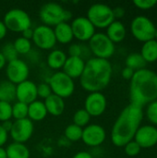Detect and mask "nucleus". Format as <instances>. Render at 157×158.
Here are the masks:
<instances>
[{"mask_svg": "<svg viewBox=\"0 0 157 158\" xmlns=\"http://www.w3.org/2000/svg\"><path fill=\"white\" fill-rule=\"evenodd\" d=\"M82 128L75 125V124H69L64 131V135L67 140L72 143L80 142L81 141L82 137Z\"/></svg>", "mask_w": 157, "mask_h": 158, "instance_id": "28", "label": "nucleus"}, {"mask_svg": "<svg viewBox=\"0 0 157 158\" xmlns=\"http://www.w3.org/2000/svg\"><path fill=\"white\" fill-rule=\"evenodd\" d=\"M143 118V107L130 104L119 114L111 131V141L118 147H124L134 139Z\"/></svg>", "mask_w": 157, "mask_h": 158, "instance_id": "1", "label": "nucleus"}, {"mask_svg": "<svg viewBox=\"0 0 157 158\" xmlns=\"http://www.w3.org/2000/svg\"><path fill=\"white\" fill-rule=\"evenodd\" d=\"M156 27L153 21L145 16L135 17L130 23V31L135 39L140 42H148L155 39Z\"/></svg>", "mask_w": 157, "mask_h": 158, "instance_id": "9", "label": "nucleus"}, {"mask_svg": "<svg viewBox=\"0 0 157 158\" xmlns=\"http://www.w3.org/2000/svg\"><path fill=\"white\" fill-rule=\"evenodd\" d=\"M47 110L44 103L41 100H35L28 105V118L33 121H42L47 116Z\"/></svg>", "mask_w": 157, "mask_h": 158, "instance_id": "21", "label": "nucleus"}, {"mask_svg": "<svg viewBox=\"0 0 157 158\" xmlns=\"http://www.w3.org/2000/svg\"><path fill=\"white\" fill-rule=\"evenodd\" d=\"M155 40H156L157 41V28L156 30H155Z\"/></svg>", "mask_w": 157, "mask_h": 158, "instance_id": "48", "label": "nucleus"}, {"mask_svg": "<svg viewBox=\"0 0 157 158\" xmlns=\"http://www.w3.org/2000/svg\"><path fill=\"white\" fill-rule=\"evenodd\" d=\"M52 94L53 93H52V90H51L48 82H42V83L37 85V94H38V97L45 100Z\"/></svg>", "mask_w": 157, "mask_h": 158, "instance_id": "36", "label": "nucleus"}, {"mask_svg": "<svg viewBox=\"0 0 157 158\" xmlns=\"http://www.w3.org/2000/svg\"><path fill=\"white\" fill-rule=\"evenodd\" d=\"M37 84L33 81L27 80L16 85V99L19 102L30 105L37 100Z\"/></svg>", "mask_w": 157, "mask_h": 158, "instance_id": "17", "label": "nucleus"}, {"mask_svg": "<svg viewBox=\"0 0 157 158\" xmlns=\"http://www.w3.org/2000/svg\"><path fill=\"white\" fill-rule=\"evenodd\" d=\"M12 118V105L7 102H0V122L10 120Z\"/></svg>", "mask_w": 157, "mask_h": 158, "instance_id": "33", "label": "nucleus"}, {"mask_svg": "<svg viewBox=\"0 0 157 158\" xmlns=\"http://www.w3.org/2000/svg\"><path fill=\"white\" fill-rule=\"evenodd\" d=\"M7 139H8V132L6 131L0 124V147H3V145L6 143Z\"/></svg>", "mask_w": 157, "mask_h": 158, "instance_id": "39", "label": "nucleus"}, {"mask_svg": "<svg viewBox=\"0 0 157 158\" xmlns=\"http://www.w3.org/2000/svg\"><path fill=\"white\" fill-rule=\"evenodd\" d=\"M146 117L150 122L157 125V100L150 103L146 109Z\"/></svg>", "mask_w": 157, "mask_h": 158, "instance_id": "34", "label": "nucleus"}, {"mask_svg": "<svg viewBox=\"0 0 157 158\" xmlns=\"http://www.w3.org/2000/svg\"><path fill=\"white\" fill-rule=\"evenodd\" d=\"M85 63L86 61L81 57L68 56L63 66L62 71L73 80L80 79L84 70Z\"/></svg>", "mask_w": 157, "mask_h": 158, "instance_id": "18", "label": "nucleus"}, {"mask_svg": "<svg viewBox=\"0 0 157 158\" xmlns=\"http://www.w3.org/2000/svg\"><path fill=\"white\" fill-rule=\"evenodd\" d=\"M89 49L94 57L108 60L114 55L116 47L105 33L95 32L89 41Z\"/></svg>", "mask_w": 157, "mask_h": 158, "instance_id": "8", "label": "nucleus"}, {"mask_svg": "<svg viewBox=\"0 0 157 158\" xmlns=\"http://www.w3.org/2000/svg\"><path fill=\"white\" fill-rule=\"evenodd\" d=\"M54 32L56 42L62 44H68L71 43L74 38L71 26L68 22H61L55 26Z\"/></svg>", "mask_w": 157, "mask_h": 158, "instance_id": "20", "label": "nucleus"}, {"mask_svg": "<svg viewBox=\"0 0 157 158\" xmlns=\"http://www.w3.org/2000/svg\"><path fill=\"white\" fill-rule=\"evenodd\" d=\"M85 46L80 44H71L68 46V55L69 56H78L83 58Z\"/></svg>", "mask_w": 157, "mask_h": 158, "instance_id": "37", "label": "nucleus"}, {"mask_svg": "<svg viewBox=\"0 0 157 158\" xmlns=\"http://www.w3.org/2000/svg\"><path fill=\"white\" fill-rule=\"evenodd\" d=\"M74 38L81 42H89L95 33V27L87 17H77L70 23Z\"/></svg>", "mask_w": 157, "mask_h": 158, "instance_id": "13", "label": "nucleus"}, {"mask_svg": "<svg viewBox=\"0 0 157 158\" xmlns=\"http://www.w3.org/2000/svg\"><path fill=\"white\" fill-rule=\"evenodd\" d=\"M6 158H30L31 152L25 143H11L6 148Z\"/></svg>", "mask_w": 157, "mask_h": 158, "instance_id": "24", "label": "nucleus"}, {"mask_svg": "<svg viewBox=\"0 0 157 158\" xmlns=\"http://www.w3.org/2000/svg\"><path fill=\"white\" fill-rule=\"evenodd\" d=\"M91 116L88 114V112L84 109V108H81V109H78L74 115H73V118H72V120H73V124L81 127V128H85L87 125H89L90 123V120H91Z\"/></svg>", "mask_w": 157, "mask_h": 158, "instance_id": "29", "label": "nucleus"}, {"mask_svg": "<svg viewBox=\"0 0 157 158\" xmlns=\"http://www.w3.org/2000/svg\"><path fill=\"white\" fill-rule=\"evenodd\" d=\"M130 104L143 107L157 100V74L148 69L135 71L130 86Z\"/></svg>", "mask_w": 157, "mask_h": 158, "instance_id": "3", "label": "nucleus"}, {"mask_svg": "<svg viewBox=\"0 0 157 158\" xmlns=\"http://www.w3.org/2000/svg\"><path fill=\"white\" fill-rule=\"evenodd\" d=\"M0 158H6V149L3 147H0Z\"/></svg>", "mask_w": 157, "mask_h": 158, "instance_id": "47", "label": "nucleus"}, {"mask_svg": "<svg viewBox=\"0 0 157 158\" xmlns=\"http://www.w3.org/2000/svg\"><path fill=\"white\" fill-rule=\"evenodd\" d=\"M16 100V85L6 81L0 82V102L12 103Z\"/></svg>", "mask_w": 157, "mask_h": 158, "instance_id": "25", "label": "nucleus"}, {"mask_svg": "<svg viewBox=\"0 0 157 158\" xmlns=\"http://www.w3.org/2000/svg\"><path fill=\"white\" fill-rule=\"evenodd\" d=\"M33 131H34L33 122L27 118L23 119L15 120L12 124L9 134L15 143H25L32 136Z\"/></svg>", "mask_w": 157, "mask_h": 158, "instance_id": "12", "label": "nucleus"}, {"mask_svg": "<svg viewBox=\"0 0 157 158\" xmlns=\"http://www.w3.org/2000/svg\"><path fill=\"white\" fill-rule=\"evenodd\" d=\"M133 4L140 9L147 10L153 8L157 4V0H134Z\"/></svg>", "mask_w": 157, "mask_h": 158, "instance_id": "38", "label": "nucleus"}, {"mask_svg": "<svg viewBox=\"0 0 157 158\" xmlns=\"http://www.w3.org/2000/svg\"><path fill=\"white\" fill-rule=\"evenodd\" d=\"M113 14L115 19H120L125 15V10L121 6H117L116 8H113Z\"/></svg>", "mask_w": 157, "mask_h": 158, "instance_id": "41", "label": "nucleus"}, {"mask_svg": "<svg viewBox=\"0 0 157 158\" xmlns=\"http://www.w3.org/2000/svg\"><path fill=\"white\" fill-rule=\"evenodd\" d=\"M6 60L5 59V57H4V56L2 55V53L0 52V70L2 69H4L6 66Z\"/></svg>", "mask_w": 157, "mask_h": 158, "instance_id": "46", "label": "nucleus"}, {"mask_svg": "<svg viewBox=\"0 0 157 158\" xmlns=\"http://www.w3.org/2000/svg\"><path fill=\"white\" fill-rule=\"evenodd\" d=\"M106 138L105 130L99 124H89L82 130L81 141L90 147H98Z\"/></svg>", "mask_w": 157, "mask_h": 158, "instance_id": "14", "label": "nucleus"}, {"mask_svg": "<svg viewBox=\"0 0 157 158\" xmlns=\"http://www.w3.org/2000/svg\"><path fill=\"white\" fill-rule=\"evenodd\" d=\"M134 73H135V71L133 69H130L128 67H125L123 69L122 72H121V75H122V77L125 80H131L133 75H134Z\"/></svg>", "mask_w": 157, "mask_h": 158, "instance_id": "40", "label": "nucleus"}, {"mask_svg": "<svg viewBox=\"0 0 157 158\" xmlns=\"http://www.w3.org/2000/svg\"><path fill=\"white\" fill-rule=\"evenodd\" d=\"M12 118L15 120L23 119L28 118V105L21 102H15L12 105Z\"/></svg>", "mask_w": 157, "mask_h": 158, "instance_id": "31", "label": "nucleus"}, {"mask_svg": "<svg viewBox=\"0 0 157 158\" xmlns=\"http://www.w3.org/2000/svg\"><path fill=\"white\" fill-rule=\"evenodd\" d=\"M39 18L43 25L55 27L61 22H68L72 18V13L65 9L60 4L48 2L43 4L39 11Z\"/></svg>", "mask_w": 157, "mask_h": 158, "instance_id": "4", "label": "nucleus"}, {"mask_svg": "<svg viewBox=\"0 0 157 158\" xmlns=\"http://www.w3.org/2000/svg\"><path fill=\"white\" fill-rule=\"evenodd\" d=\"M146 61L143 59L141 54L138 53H132L130 54L126 58V67L133 69L134 71L145 69Z\"/></svg>", "mask_w": 157, "mask_h": 158, "instance_id": "27", "label": "nucleus"}, {"mask_svg": "<svg viewBox=\"0 0 157 158\" xmlns=\"http://www.w3.org/2000/svg\"><path fill=\"white\" fill-rule=\"evenodd\" d=\"M3 22L7 31L13 32H23L31 28V19L30 15L21 8L9 9L4 16Z\"/></svg>", "mask_w": 157, "mask_h": 158, "instance_id": "7", "label": "nucleus"}, {"mask_svg": "<svg viewBox=\"0 0 157 158\" xmlns=\"http://www.w3.org/2000/svg\"><path fill=\"white\" fill-rule=\"evenodd\" d=\"M44 106L47 110V113L54 116V117H58L63 114L65 110V101L63 98L56 95V94H51L49 97H47L44 101Z\"/></svg>", "mask_w": 157, "mask_h": 158, "instance_id": "19", "label": "nucleus"}, {"mask_svg": "<svg viewBox=\"0 0 157 158\" xmlns=\"http://www.w3.org/2000/svg\"><path fill=\"white\" fill-rule=\"evenodd\" d=\"M141 147L140 145L135 142V141H130L124 146V151L127 156H136L140 154L141 152Z\"/></svg>", "mask_w": 157, "mask_h": 158, "instance_id": "35", "label": "nucleus"}, {"mask_svg": "<svg viewBox=\"0 0 157 158\" xmlns=\"http://www.w3.org/2000/svg\"><path fill=\"white\" fill-rule=\"evenodd\" d=\"M6 33H7V29L5 23L3 22V20H0V41L6 37Z\"/></svg>", "mask_w": 157, "mask_h": 158, "instance_id": "43", "label": "nucleus"}, {"mask_svg": "<svg viewBox=\"0 0 157 158\" xmlns=\"http://www.w3.org/2000/svg\"><path fill=\"white\" fill-rule=\"evenodd\" d=\"M107 101L102 92L89 93L84 101V109L91 117H99L106 109Z\"/></svg>", "mask_w": 157, "mask_h": 158, "instance_id": "15", "label": "nucleus"}, {"mask_svg": "<svg viewBox=\"0 0 157 158\" xmlns=\"http://www.w3.org/2000/svg\"><path fill=\"white\" fill-rule=\"evenodd\" d=\"M12 124H13V122H11L10 120H6V121L2 122V123H1V126L3 127V129H4L6 131H7V132L9 133V131H10V130H11V127H12Z\"/></svg>", "mask_w": 157, "mask_h": 158, "instance_id": "45", "label": "nucleus"}, {"mask_svg": "<svg viewBox=\"0 0 157 158\" xmlns=\"http://www.w3.org/2000/svg\"><path fill=\"white\" fill-rule=\"evenodd\" d=\"M48 84L53 94L63 99L70 97L75 92L74 80L65 74L62 70L55 72L48 80Z\"/></svg>", "mask_w": 157, "mask_h": 158, "instance_id": "6", "label": "nucleus"}, {"mask_svg": "<svg viewBox=\"0 0 157 158\" xmlns=\"http://www.w3.org/2000/svg\"><path fill=\"white\" fill-rule=\"evenodd\" d=\"M87 19L93 23L95 28H107L114 20L113 8L108 5L102 3H95L92 5L87 11Z\"/></svg>", "mask_w": 157, "mask_h": 158, "instance_id": "5", "label": "nucleus"}, {"mask_svg": "<svg viewBox=\"0 0 157 158\" xmlns=\"http://www.w3.org/2000/svg\"><path fill=\"white\" fill-rule=\"evenodd\" d=\"M32 43L40 49L51 50L56 44L54 29L46 25H39L33 29Z\"/></svg>", "mask_w": 157, "mask_h": 158, "instance_id": "11", "label": "nucleus"}, {"mask_svg": "<svg viewBox=\"0 0 157 158\" xmlns=\"http://www.w3.org/2000/svg\"><path fill=\"white\" fill-rule=\"evenodd\" d=\"M31 41L25 39L22 36L17 38L13 43V45L19 55H28L31 51Z\"/></svg>", "mask_w": 157, "mask_h": 158, "instance_id": "30", "label": "nucleus"}, {"mask_svg": "<svg viewBox=\"0 0 157 158\" xmlns=\"http://www.w3.org/2000/svg\"><path fill=\"white\" fill-rule=\"evenodd\" d=\"M30 74L29 65L22 59L17 58L9 61L6 66V75L7 81L15 85H18L28 80Z\"/></svg>", "mask_w": 157, "mask_h": 158, "instance_id": "10", "label": "nucleus"}, {"mask_svg": "<svg viewBox=\"0 0 157 158\" xmlns=\"http://www.w3.org/2000/svg\"><path fill=\"white\" fill-rule=\"evenodd\" d=\"M141 55L143 59L148 62H155L157 60V41L156 40H150L145 42L142 46Z\"/></svg>", "mask_w": 157, "mask_h": 158, "instance_id": "26", "label": "nucleus"}, {"mask_svg": "<svg viewBox=\"0 0 157 158\" xmlns=\"http://www.w3.org/2000/svg\"><path fill=\"white\" fill-rule=\"evenodd\" d=\"M112 73L113 69L109 60L91 57L85 63L80 83L82 89L89 93L102 92L109 84Z\"/></svg>", "mask_w": 157, "mask_h": 158, "instance_id": "2", "label": "nucleus"}, {"mask_svg": "<svg viewBox=\"0 0 157 158\" xmlns=\"http://www.w3.org/2000/svg\"><path fill=\"white\" fill-rule=\"evenodd\" d=\"M0 52L4 56V57L6 60V62H9V61L17 59L18 56H19V54L17 53V51H16V49H15V47L13 45V43H6V44H5L2 46Z\"/></svg>", "mask_w": 157, "mask_h": 158, "instance_id": "32", "label": "nucleus"}, {"mask_svg": "<svg viewBox=\"0 0 157 158\" xmlns=\"http://www.w3.org/2000/svg\"><path fill=\"white\" fill-rule=\"evenodd\" d=\"M21 33H22V37H23V38L28 39V40H30V41H31V39H32V35H33V29L29 28V29L25 30V31H24L23 32H21Z\"/></svg>", "mask_w": 157, "mask_h": 158, "instance_id": "44", "label": "nucleus"}, {"mask_svg": "<svg viewBox=\"0 0 157 158\" xmlns=\"http://www.w3.org/2000/svg\"><path fill=\"white\" fill-rule=\"evenodd\" d=\"M72 158H93V156L87 152V151H80L77 154H75Z\"/></svg>", "mask_w": 157, "mask_h": 158, "instance_id": "42", "label": "nucleus"}, {"mask_svg": "<svg viewBox=\"0 0 157 158\" xmlns=\"http://www.w3.org/2000/svg\"><path fill=\"white\" fill-rule=\"evenodd\" d=\"M105 34L114 44L120 43L126 37V28L121 21L114 20L106 28V33Z\"/></svg>", "mask_w": 157, "mask_h": 158, "instance_id": "22", "label": "nucleus"}, {"mask_svg": "<svg viewBox=\"0 0 157 158\" xmlns=\"http://www.w3.org/2000/svg\"><path fill=\"white\" fill-rule=\"evenodd\" d=\"M134 141L141 148H151L157 143V129L152 125L142 126L138 129Z\"/></svg>", "mask_w": 157, "mask_h": 158, "instance_id": "16", "label": "nucleus"}, {"mask_svg": "<svg viewBox=\"0 0 157 158\" xmlns=\"http://www.w3.org/2000/svg\"><path fill=\"white\" fill-rule=\"evenodd\" d=\"M67 58H68L67 54L63 50L54 49L48 54L46 58V63L50 69L59 71V69H63V66Z\"/></svg>", "mask_w": 157, "mask_h": 158, "instance_id": "23", "label": "nucleus"}]
</instances>
